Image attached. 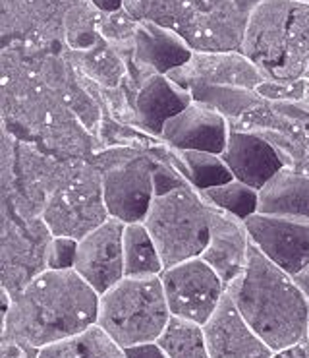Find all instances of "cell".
<instances>
[{"label": "cell", "mask_w": 309, "mask_h": 358, "mask_svg": "<svg viewBox=\"0 0 309 358\" xmlns=\"http://www.w3.org/2000/svg\"><path fill=\"white\" fill-rule=\"evenodd\" d=\"M257 2L259 0H197L182 39L193 52L242 50L243 34Z\"/></svg>", "instance_id": "52a82bcc"}, {"label": "cell", "mask_w": 309, "mask_h": 358, "mask_svg": "<svg viewBox=\"0 0 309 358\" xmlns=\"http://www.w3.org/2000/svg\"><path fill=\"white\" fill-rule=\"evenodd\" d=\"M37 358H128L126 350L118 347L99 325L89 327L85 334L52 343L39 350Z\"/></svg>", "instance_id": "d4e9b609"}, {"label": "cell", "mask_w": 309, "mask_h": 358, "mask_svg": "<svg viewBox=\"0 0 309 358\" xmlns=\"http://www.w3.org/2000/svg\"><path fill=\"white\" fill-rule=\"evenodd\" d=\"M75 254H77V241L72 236H54L47 242L45 248V262L47 269H74Z\"/></svg>", "instance_id": "4dcf8cb0"}, {"label": "cell", "mask_w": 309, "mask_h": 358, "mask_svg": "<svg viewBox=\"0 0 309 358\" xmlns=\"http://www.w3.org/2000/svg\"><path fill=\"white\" fill-rule=\"evenodd\" d=\"M157 345L168 358H211L203 325L182 317H170Z\"/></svg>", "instance_id": "484cf974"}, {"label": "cell", "mask_w": 309, "mask_h": 358, "mask_svg": "<svg viewBox=\"0 0 309 358\" xmlns=\"http://www.w3.org/2000/svg\"><path fill=\"white\" fill-rule=\"evenodd\" d=\"M100 294L75 269H43L12 296L2 316V341L39 350L97 325Z\"/></svg>", "instance_id": "6da1fadb"}, {"label": "cell", "mask_w": 309, "mask_h": 358, "mask_svg": "<svg viewBox=\"0 0 309 358\" xmlns=\"http://www.w3.org/2000/svg\"><path fill=\"white\" fill-rule=\"evenodd\" d=\"M203 331L211 358H271L275 352L248 324L228 292Z\"/></svg>", "instance_id": "5bb4252c"}, {"label": "cell", "mask_w": 309, "mask_h": 358, "mask_svg": "<svg viewBox=\"0 0 309 358\" xmlns=\"http://www.w3.org/2000/svg\"><path fill=\"white\" fill-rule=\"evenodd\" d=\"M100 190L109 217L124 225L143 223L157 196L155 159L132 155L110 165L100 175Z\"/></svg>", "instance_id": "8992f818"}, {"label": "cell", "mask_w": 309, "mask_h": 358, "mask_svg": "<svg viewBox=\"0 0 309 358\" xmlns=\"http://www.w3.org/2000/svg\"><path fill=\"white\" fill-rule=\"evenodd\" d=\"M174 167L180 171L193 190L205 192L220 184L234 180L223 155L209 151H180L170 150Z\"/></svg>", "instance_id": "44dd1931"}, {"label": "cell", "mask_w": 309, "mask_h": 358, "mask_svg": "<svg viewBox=\"0 0 309 358\" xmlns=\"http://www.w3.org/2000/svg\"><path fill=\"white\" fill-rule=\"evenodd\" d=\"M309 70V4L294 2L286 29L285 57L273 80L296 82L303 80Z\"/></svg>", "instance_id": "ffe728a7"}, {"label": "cell", "mask_w": 309, "mask_h": 358, "mask_svg": "<svg viewBox=\"0 0 309 358\" xmlns=\"http://www.w3.org/2000/svg\"><path fill=\"white\" fill-rule=\"evenodd\" d=\"M197 0H124V10L137 22L168 27L182 37L192 22Z\"/></svg>", "instance_id": "cb8c5ba5"}, {"label": "cell", "mask_w": 309, "mask_h": 358, "mask_svg": "<svg viewBox=\"0 0 309 358\" xmlns=\"http://www.w3.org/2000/svg\"><path fill=\"white\" fill-rule=\"evenodd\" d=\"M294 2H303V4H309V0H294Z\"/></svg>", "instance_id": "8d00e7d4"}, {"label": "cell", "mask_w": 309, "mask_h": 358, "mask_svg": "<svg viewBox=\"0 0 309 358\" xmlns=\"http://www.w3.org/2000/svg\"><path fill=\"white\" fill-rule=\"evenodd\" d=\"M309 90V82L296 80V82H282V80H265L255 90L265 101L273 103H301Z\"/></svg>", "instance_id": "f546056e"}, {"label": "cell", "mask_w": 309, "mask_h": 358, "mask_svg": "<svg viewBox=\"0 0 309 358\" xmlns=\"http://www.w3.org/2000/svg\"><path fill=\"white\" fill-rule=\"evenodd\" d=\"M242 316L273 350L306 339L309 302L290 273L251 244L243 273L228 287Z\"/></svg>", "instance_id": "7a4b0ae2"}, {"label": "cell", "mask_w": 309, "mask_h": 358, "mask_svg": "<svg viewBox=\"0 0 309 358\" xmlns=\"http://www.w3.org/2000/svg\"><path fill=\"white\" fill-rule=\"evenodd\" d=\"M109 219L105 208L100 182L70 184L60 188L45 209V221L49 223L52 236H72L80 241Z\"/></svg>", "instance_id": "4fadbf2b"}, {"label": "cell", "mask_w": 309, "mask_h": 358, "mask_svg": "<svg viewBox=\"0 0 309 358\" xmlns=\"http://www.w3.org/2000/svg\"><path fill=\"white\" fill-rule=\"evenodd\" d=\"M306 341L309 343V322H308V331H306Z\"/></svg>", "instance_id": "d590c367"}, {"label": "cell", "mask_w": 309, "mask_h": 358, "mask_svg": "<svg viewBox=\"0 0 309 358\" xmlns=\"http://www.w3.org/2000/svg\"><path fill=\"white\" fill-rule=\"evenodd\" d=\"M193 103L190 90L176 84L167 74H155L147 78L134 97V117L145 132L159 136L163 126L170 118L180 115Z\"/></svg>", "instance_id": "ac0fdd59"}, {"label": "cell", "mask_w": 309, "mask_h": 358, "mask_svg": "<svg viewBox=\"0 0 309 358\" xmlns=\"http://www.w3.org/2000/svg\"><path fill=\"white\" fill-rule=\"evenodd\" d=\"M137 25H140V22L122 8L116 10V12H109V14H100L97 31L114 49L120 50L122 55H128L134 47Z\"/></svg>", "instance_id": "f1b7e54d"}, {"label": "cell", "mask_w": 309, "mask_h": 358, "mask_svg": "<svg viewBox=\"0 0 309 358\" xmlns=\"http://www.w3.org/2000/svg\"><path fill=\"white\" fill-rule=\"evenodd\" d=\"M165 262L145 223L124 227V273L126 277H159Z\"/></svg>", "instance_id": "7402d4cb"}, {"label": "cell", "mask_w": 309, "mask_h": 358, "mask_svg": "<svg viewBox=\"0 0 309 358\" xmlns=\"http://www.w3.org/2000/svg\"><path fill=\"white\" fill-rule=\"evenodd\" d=\"M223 159L236 180L250 184L255 190H261L286 167L282 155L267 138L248 130H230Z\"/></svg>", "instance_id": "e0dca14e"}, {"label": "cell", "mask_w": 309, "mask_h": 358, "mask_svg": "<svg viewBox=\"0 0 309 358\" xmlns=\"http://www.w3.org/2000/svg\"><path fill=\"white\" fill-rule=\"evenodd\" d=\"M126 357L128 358H168L165 350L160 349L157 343H147V345H140V347H132L126 349Z\"/></svg>", "instance_id": "1f68e13d"}, {"label": "cell", "mask_w": 309, "mask_h": 358, "mask_svg": "<svg viewBox=\"0 0 309 358\" xmlns=\"http://www.w3.org/2000/svg\"><path fill=\"white\" fill-rule=\"evenodd\" d=\"M246 223L251 244L294 277L309 264V221L255 213Z\"/></svg>", "instance_id": "9c48e42d"}, {"label": "cell", "mask_w": 309, "mask_h": 358, "mask_svg": "<svg viewBox=\"0 0 309 358\" xmlns=\"http://www.w3.org/2000/svg\"><path fill=\"white\" fill-rule=\"evenodd\" d=\"M186 90L193 85H223L255 92L267 76L255 66L242 50L193 52L184 66L167 74Z\"/></svg>", "instance_id": "7c38bea8"}, {"label": "cell", "mask_w": 309, "mask_h": 358, "mask_svg": "<svg viewBox=\"0 0 309 358\" xmlns=\"http://www.w3.org/2000/svg\"><path fill=\"white\" fill-rule=\"evenodd\" d=\"M160 281L170 314L199 325L209 322L228 292L217 271L201 256L167 267Z\"/></svg>", "instance_id": "5b68a950"}, {"label": "cell", "mask_w": 309, "mask_h": 358, "mask_svg": "<svg viewBox=\"0 0 309 358\" xmlns=\"http://www.w3.org/2000/svg\"><path fill=\"white\" fill-rule=\"evenodd\" d=\"M124 223L109 217L77 241L74 269L85 283L103 294L126 277Z\"/></svg>", "instance_id": "ba28073f"}, {"label": "cell", "mask_w": 309, "mask_h": 358, "mask_svg": "<svg viewBox=\"0 0 309 358\" xmlns=\"http://www.w3.org/2000/svg\"><path fill=\"white\" fill-rule=\"evenodd\" d=\"M294 0H259L251 12L242 41V52L273 80L285 57L286 29Z\"/></svg>", "instance_id": "30bf717a"}, {"label": "cell", "mask_w": 309, "mask_h": 358, "mask_svg": "<svg viewBox=\"0 0 309 358\" xmlns=\"http://www.w3.org/2000/svg\"><path fill=\"white\" fill-rule=\"evenodd\" d=\"M271 358H309V343L306 339L300 343H294L286 349L275 350Z\"/></svg>", "instance_id": "d6a6232c"}, {"label": "cell", "mask_w": 309, "mask_h": 358, "mask_svg": "<svg viewBox=\"0 0 309 358\" xmlns=\"http://www.w3.org/2000/svg\"><path fill=\"white\" fill-rule=\"evenodd\" d=\"M257 213L309 221V175L285 167L259 190Z\"/></svg>", "instance_id": "d6986e66"}, {"label": "cell", "mask_w": 309, "mask_h": 358, "mask_svg": "<svg viewBox=\"0 0 309 358\" xmlns=\"http://www.w3.org/2000/svg\"><path fill=\"white\" fill-rule=\"evenodd\" d=\"M89 2L99 10L100 14H109V12L124 8V0H89Z\"/></svg>", "instance_id": "836d02e7"}, {"label": "cell", "mask_w": 309, "mask_h": 358, "mask_svg": "<svg viewBox=\"0 0 309 358\" xmlns=\"http://www.w3.org/2000/svg\"><path fill=\"white\" fill-rule=\"evenodd\" d=\"M306 80H308V82H309V70H308V74H306Z\"/></svg>", "instance_id": "74e56055"}, {"label": "cell", "mask_w": 309, "mask_h": 358, "mask_svg": "<svg viewBox=\"0 0 309 358\" xmlns=\"http://www.w3.org/2000/svg\"><path fill=\"white\" fill-rule=\"evenodd\" d=\"M294 281L298 283V287H300L301 292H303V296H306L309 302V264L301 269L300 273L294 275Z\"/></svg>", "instance_id": "e575fe53"}, {"label": "cell", "mask_w": 309, "mask_h": 358, "mask_svg": "<svg viewBox=\"0 0 309 358\" xmlns=\"http://www.w3.org/2000/svg\"><path fill=\"white\" fill-rule=\"evenodd\" d=\"M199 194L211 208L220 209L240 221H248L259 209V190L236 178L209 190L199 192Z\"/></svg>", "instance_id": "83f0119b"}, {"label": "cell", "mask_w": 309, "mask_h": 358, "mask_svg": "<svg viewBox=\"0 0 309 358\" xmlns=\"http://www.w3.org/2000/svg\"><path fill=\"white\" fill-rule=\"evenodd\" d=\"M230 130L228 118L193 101L190 107L163 126L160 140L170 150L209 151L223 155Z\"/></svg>", "instance_id": "9a60e30c"}, {"label": "cell", "mask_w": 309, "mask_h": 358, "mask_svg": "<svg viewBox=\"0 0 309 358\" xmlns=\"http://www.w3.org/2000/svg\"><path fill=\"white\" fill-rule=\"evenodd\" d=\"M193 50L180 35L163 25L140 22L134 47L122 55L128 66V78L135 87L155 74H170L192 59Z\"/></svg>", "instance_id": "8fae6325"}, {"label": "cell", "mask_w": 309, "mask_h": 358, "mask_svg": "<svg viewBox=\"0 0 309 358\" xmlns=\"http://www.w3.org/2000/svg\"><path fill=\"white\" fill-rule=\"evenodd\" d=\"M211 234L207 248L201 258L205 259L218 277L223 279L226 289L236 283L248 266L251 250V238L246 223L228 215L217 208H211Z\"/></svg>", "instance_id": "2e32d148"}, {"label": "cell", "mask_w": 309, "mask_h": 358, "mask_svg": "<svg viewBox=\"0 0 309 358\" xmlns=\"http://www.w3.org/2000/svg\"><path fill=\"white\" fill-rule=\"evenodd\" d=\"M143 223L157 244L167 269L186 259L199 258L207 248L211 209L199 192L192 186H180L155 196Z\"/></svg>", "instance_id": "277c9868"}, {"label": "cell", "mask_w": 309, "mask_h": 358, "mask_svg": "<svg viewBox=\"0 0 309 358\" xmlns=\"http://www.w3.org/2000/svg\"><path fill=\"white\" fill-rule=\"evenodd\" d=\"M190 93L195 103L213 108L226 118H240L251 108L259 107L265 99L257 92L223 85H193Z\"/></svg>", "instance_id": "4316f807"}, {"label": "cell", "mask_w": 309, "mask_h": 358, "mask_svg": "<svg viewBox=\"0 0 309 358\" xmlns=\"http://www.w3.org/2000/svg\"><path fill=\"white\" fill-rule=\"evenodd\" d=\"M70 60L80 70H84L91 80L109 85V87L118 85L128 76V66H126V59L122 57V52L114 49L103 37H99V41L95 43L91 49H70Z\"/></svg>", "instance_id": "603a6c76"}, {"label": "cell", "mask_w": 309, "mask_h": 358, "mask_svg": "<svg viewBox=\"0 0 309 358\" xmlns=\"http://www.w3.org/2000/svg\"><path fill=\"white\" fill-rule=\"evenodd\" d=\"M159 277H124L99 299L97 325L122 349L157 343L170 322Z\"/></svg>", "instance_id": "3957f363"}]
</instances>
